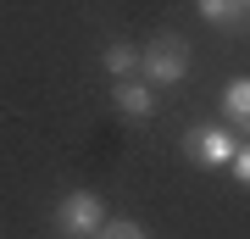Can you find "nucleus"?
I'll list each match as a JSON object with an SVG mask.
<instances>
[{
    "label": "nucleus",
    "instance_id": "nucleus-10",
    "mask_svg": "<svg viewBox=\"0 0 250 239\" xmlns=\"http://www.w3.org/2000/svg\"><path fill=\"white\" fill-rule=\"evenodd\" d=\"M245 6H250V0H245Z\"/></svg>",
    "mask_w": 250,
    "mask_h": 239
},
{
    "label": "nucleus",
    "instance_id": "nucleus-3",
    "mask_svg": "<svg viewBox=\"0 0 250 239\" xmlns=\"http://www.w3.org/2000/svg\"><path fill=\"white\" fill-rule=\"evenodd\" d=\"M184 156L195 161V167H233L239 133H228V128H189L184 133Z\"/></svg>",
    "mask_w": 250,
    "mask_h": 239
},
{
    "label": "nucleus",
    "instance_id": "nucleus-2",
    "mask_svg": "<svg viewBox=\"0 0 250 239\" xmlns=\"http://www.w3.org/2000/svg\"><path fill=\"white\" fill-rule=\"evenodd\" d=\"M100 222H106V206H100V195H89V189H72V195L56 200V228L67 239H95Z\"/></svg>",
    "mask_w": 250,
    "mask_h": 239
},
{
    "label": "nucleus",
    "instance_id": "nucleus-1",
    "mask_svg": "<svg viewBox=\"0 0 250 239\" xmlns=\"http://www.w3.org/2000/svg\"><path fill=\"white\" fill-rule=\"evenodd\" d=\"M139 78H145V84H156V89L184 84V78H189V44H184L178 34L150 39V44L139 50Z\"/></svg>",
    "mask_w": 250,
    "mask_h": 239
},
{
    "label": "nucleus",
    "instance_id": "nucleus-7",
    "mask_svg": "<svg viewBox=\"0 0 250 239\" xmlns=\"http://www.w3.org/2000/svg\"><path fill=\"white\" fill-rule=\"evenodd\" d=\"M100 62H106L111 78H128V72H139V50H134V44H123V39H111L106 50H100Z\"/></svg>",
    "mask_w": 250,
    "mask_h": 239
},
{
    "label": "nucleus",
    "instance_id": "nucleus-4",
    "mask_svg": "<svg viewBox=\"0 0 250 239\" xmlns=\"http://www.w3.org/2000/svg\"><path fill=\"white\" fill-rule=\"evenodd\" d=\"M111 106H117V117H128V123H145V117L156 111V84H145V78H117Z\"/></svg>",
    "mask_w": 250,
    "mask_h": 239
},
{
    "label": "nucleus",
    "instance_id": "nucleus-6",
    "mask_svg": "<svg viewBox=\"0 0 250 239\" xmlns=\"http://www.w3.org/2000/svg\"><path fill=\"white\" fill-rule=\"evenodd\" d=\"M195 6H200V17L211 22V28H239V22L250 17L245 0H195Z\"/></svg>",
    "mask_w": 250,
    "mask_h": 239
},
{
    "label": "nucleus",
    "instance_id": "nucleus-9",
    "mask_svg": "<svg viewBox=\"0 0 250 239\" xmlns=\"http://www.w3.org/2000/svg\"><path fill=\"white\" fill-rule=\"evenodd\" d=\"M233 178L250 189V145H239V156H233Z\"/></svg>",
    "mask_w": 250,
    "mask_h": 239
},
{
    "label": "nucleus",
    "instance_id": "nucleus-5",
    "mask_svg": "<svg viewBox=\"0 0 250 239\" xmlns=\"http://www.w3.org/2000/svg\"><path fill=\"white\" fill-rule=\"evenodd\" d=\"M223 117H228V128L250 133V78H233L223 89Z\"/></svg>",
    "mask_w": 250,
    "mask_h": 239
},
{
    "label": "nucleus",
    "instance_id": "nucleus-8",
    "mask_svg": "<svg viewBox=\"0 0 250 239\" xmlns=\"http://www.w3.org/2000/svg\"><path fill=\"white\" fill-rule=\"evenodd\" d=\"M95 239H145V228H139L134 217H106V222H100V234H95Z\"/></svg>",
    "mask_w": 250,
    "mask_h": 239
}]
</instances>
